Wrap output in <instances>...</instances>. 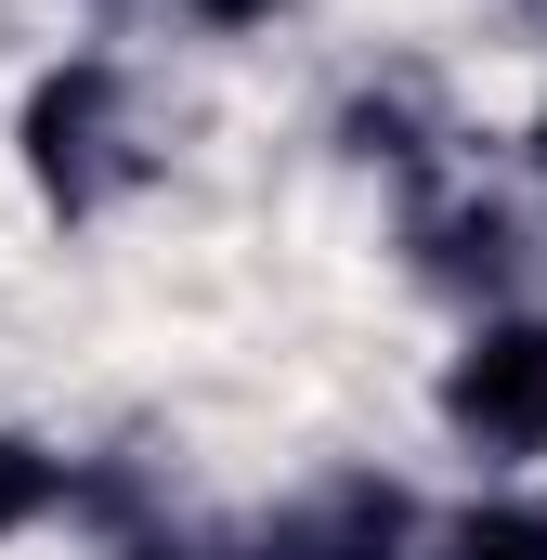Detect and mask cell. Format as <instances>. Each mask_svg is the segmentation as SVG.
Wrapping results in <instances>:
<instances>
[{
  "mask_svg": "<svg viewBox=\"0 0 547 560\" xmlns=\"http://www.w3.org/2000/svg\"><path fill=\"white\" fill-rule=\"evenodd\" d=\"M443 430L469 456H547V313L469 326V352L443 365Z\"/></svg>",
  "mask_w": 547,
  "mask_h": 560,
  "instance_id": "obj_1",
  "label": "cell"
},
{
  "mask_svg": "<svg viewBox=\"0 0 547 560\" xmlns=\"http://www.w3.org/2000/svg\"><path fill=\"white\" fill-rule=\"evenodd\" d=\"M26 170H39L53 209H92L118 183V79L105 66H53L26 92Z\"/></svg>",
  "mask_w": 547,
  "mask_h": 560,
  "instance_id": "obj_2",
  "label": "cell"
},
{
  "mask_svg": "<svg viewBox=\"0 0 547 560\" xmlns=\"http://www.w3.org/2000/svg\"><path fill=\"white\" fill-rule=\"evenodd\" d=\"M53 495H66V469H53V456H39L26 430H0V535H26V522H39Z\"/></svg>",
  "mask_w": 547,
  "mask_h": 560,
  "instance_id": "obj_3",
  "label": "cell"
},
{
  "mask_svg": "<svg viewBox=\"0 0 547 560\" xmlns=\"http://www.w3.org/2000/svg\"><path fill=\"white\" fill-rule=\"evenodd\" d=\"M456 560H547V509H469Z\"/></svg>",
  "mask_w": 547,
  "mask_h": 560,
  "instance_id": "obj_4",
  "label": "cell"
},
{
  "mask_svg": "<svg viewBox=\"0 0 547 560\" xmlns=\"http://www.w3.org/2000/svg\"><path fill=\"white\" fill-rule=\"evenodd\" d=\"M196 13H209V26H248V13H274V0H196Z\"/></svg>",
  "mask_w": 547,
  "mask_h": 560,
  "instance_id": "obj_5",
  "label": "cell"
},
{
  "mask_svg": "<svg viewBox=\"0 0 547 560\" xmlns=\"http://www.w3.org/2000/svg\"><path fill=\"white\" fill-rule=\"evenodd\" d=\"M118 560H196V548H118Z\"/></svg>",
  "mask_w": 547,
  "mask_h": 560,
  "instance_id": "obj_6",
  "label": "cell"
},
{
  "mask_svg": "<svg viewBox=\"0 0 547 560\" xmlns=\"http://www.w3.org/2000/svg\"><path fill=\"white\" fill-rule=\"evenodd\" d=\"M535 143H547V131H535Z\"/></svg>",
  "mask_w": 547,
  "mask_h": 560,
  "instance_id": "obj_7",
  "label": "cell"
}]
</instances>
